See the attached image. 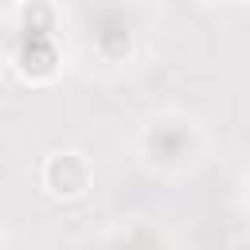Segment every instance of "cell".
I'll list each match as a JSON object with an SVG mask.
<instances>
[{
	"label": "cell",
	"instance_id": "cell-2",
	"mask_svg": "<svg viewBox=\"0 0 250 250\" xmlns=\"http://www.w3.org/2000/svg\"><path fill=\"white\" fill-rule=\"evenodd\" d=\"M43 184L55 191V195H82L90 188V164L82 152H55L47 164H43Z\"/></svg>",
	"mask_w": 250,
	"mask_h": 250
},
{
	"label": "cell",
	"instance_id": "cell-1",
	"mask_svg": "<svg viewBox=\"0 0 250 250\" xmlns=\"http://www.w3.org/2000/svg\"><path fill=\"white\" fill-rule=\"evenodd\" d=\"M145 145H148V156L156 164L180 168L195 156V129H191V121H152Z\"/></svg>",
	"mask_w": 250,
	"mask_h": 250
}]
</instances>
